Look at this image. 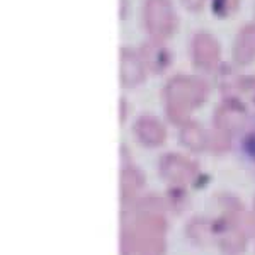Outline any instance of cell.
<instances>
[{"instance_id": "obj_1", "label": "cell", "mask_w": 255, "mask_h": 255, "mask_svg": "<svg viewBox=\"0 0 255 255\" xmlns=\"http://www.w3.org/2000/svg\"><path fill=\"white\" fill-rule=\"evenodd\" d=\"M209 87L206 80L196 75H175L163 89L167 114L172 121L186 123L191 111L201 106L208 97Z\"/></svg>"}, {"instance_id": "obj_2", "label": "cell", "mask_w": 255, "mask_h": 255, "mask_svg": "<svg viewBox=\"0 0 255 255\" xmlns=\"http://www.w3.org/2000/svg\"><path fill=\"white\" fill-rule=\"evenodd\" d=\"M177 14L172 0H145L143 3V24L151 39L165 41L177 29Z\"/></svg>"}, {"instance_id": "obj_3", "label": "cell", "mask_w": 255, "mask_h": 255, "mask_svg": "<svg viewBox=\"0 0 255 255\" xmlns=\"http://www.w3.org/2000/svg\"><path fill=\"white\" fill-rule=\"evenodd\" d=\"M191 58L192 65L199 72L209 73L218 68L221 60V48L218 39L209 32H197L191 43Z\"/></svg>"}, {"instance_id": "obj_4", "label": "cell", "mask_w": 255, "mask_h": 255, "mask_svg": "<svg viewBox=\"0 0 255 255\" xmlns=\"http://www.w3.org/2000/svg\"><path fill=\"white\" fill-rule=\"evenodd\" d=\"M146 79V67L143 63L139 51L129 48H121L119 55V80L125 89H133L143 84Z\"/></svg>"}, {"instance_id": "obj_5", "label": "cell", "mask_w": 255, "mask_h": 255, "mask_svg": "<svg viewBox=\"0 0 255 255\" xmlns=\"http://www.w3.org/2000/svg\"><path fill=\"white\" fill-rule=\"evenodd\" d=\"M232 56L238 67H245L255 60V22L245 24L237 32Z\"/></svg>"}, {"instance_id": "obj_6", "label": "cell", "mask_w": 255, "mask_h": 255, "mask_svg": "<svg viewBox=\"0 0 255 255\" xmlns=\"http://www.w3.org/2000/svg\"><path fill=\"white\" fill-rule=\"evenodd\" d=\"M139 56H141L146 70H150L153 73L165 72L172 61L170 51L163 46V41L157 39H150L148 43L143 44L141 49H139Z\"/></svg>"}, {"instance_id": "obj_7", "label": "cell", "mask_w": 255, "mask_h": 255, "mask_svg": "<svg viewBox=\"0 0 255 255\" xmlns=\"http://www.w3.org/2000/svg\"><path fill=\"white\" fill-rule=\"evenodd\" d=\"M134 133L139 141L146 146H157L165 139V128L160 123V119L150 116V114L138 118L136 125H134Z\"/></svg>"}, {"instance_id": "obj_8", "label": "cell", "mask_w": 255, "mask_h": 255, "mask_svg": "<svg viewBox=\"0 0 255 255\" xmlns=\"http://www.w3.org/2000/svg\"><path fill=\"white\" fill-rule=\"evenodd\" d=\"M162 172L172 180H186L192 175L194 168L186 158L179 155H168L162 160Z\"/></svg>"}, {"instance_id": "obj_9", "label": "cell", "mask_w": 255, "mask_h": 255, "mask_svg": "<svg viewBox=\"0 0 255 255\" xmlns=\"http://www.w3.org/2000/svg\"><path fill=\"white\" fill-rule=\"evenodd\" d=\"M244 109L238 104H235L233 101L225 102L221 108H218L216 111V123L221 129H230V128H237L244 121Z\"/></svg>"}, {"instance_id": "obj_10", "label": "cell", "mask_w": 255, "mask_h": 255, "mask_svg": "<svg viewBox=\"0 0 255 255\" xmlns=\"http://www.w3.org/2000/svg\"><path fill=\"white\" fill-rule=\"evenodd\" d=\"M204 139V134L203 131H201L199 126L196 125H187L184 128L182 131V141H186V145L189 146H201V143H203Z\"/></svg>"}, {"instance_id": "obj_11", "label": "cell", "mask_w": 255, "mask_h": 255, "mask_svg": "<svg viewBox=\"0 0 255 255\" xmlns=\"http://www.w3.org/2000/svg\"><path fill=\"white\" fill-rule=\"evenodd\" d=\"M240 0H213V10L218 17H228L237 10Z\"/></svg>"}, {"instance_id": "obj_12", "label": "cell", "mask_w": 255, "mask_h": 255, "mask_svg": "<svg viewBox=\"0 0 255 255\" xmlns=\"http://www.w3.org/2000/svg\"><path fill=\"white\" fill-rule=\"evenodd\" d=\"M238 90L255 102V77H242L238 80Z\"/></svg>"}, {"instance_id": "obj_13", "label": "cell", "mask_w": 255, "mask_h": 255, "mask_svg": "<svg viewBox=\"0 0 255 255\" xmlns=\"http://www.w3.org/2000/svg\"><path fill=\"white\" fill-rule=\"evenodd\" d=\"M184 7L191 12H199L204 5V0H182Z\"/></svg>"}]
</instances>
